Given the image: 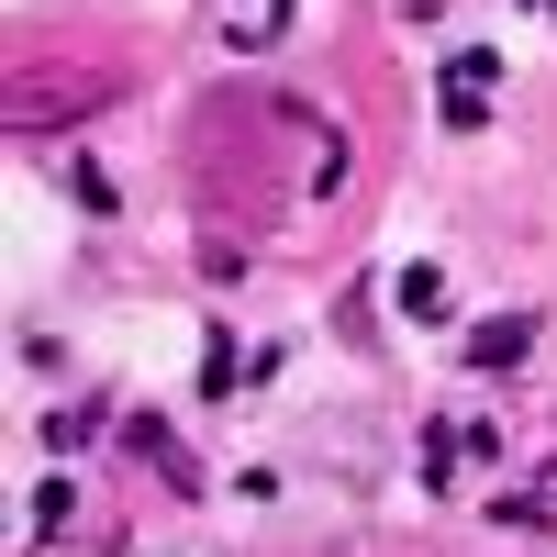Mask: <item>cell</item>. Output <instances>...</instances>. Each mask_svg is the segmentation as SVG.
<instances>
[{"instance_id": "1", "label": "cell", "mask_w": 557, "mask_h": 557, "mask_svg": "<svg viewBox=\"0 0 557 557\" xmlns=\"http://www.w3.org/2000/svg\"><path fill=\"white\" fill-rule=\"evenodd\" d=\"M446 123H480V101H491V89H502V57H491V45H469V57H446Z\"/></svg>"}, {"instance_id": "4", "label": "cell", "mask_w": 557, "mask_h": 557, "mask_svg": "<svg viewBox=\"0 0 557 557\" xmlns=\"http://www.w3.org/2000/svg\"><path fill=\"white\" fill-rule=\"evenodd\" d=\"M278 12H290V0H235V23H223V34H235V45H268Z\"/></svg>"}, {"instance_id": "3", "label": "cell", "mask_w": 557, "mask_h": 557, "mask_svg": "<svg viewBox=\"0 0 557 557\" xmlns=\"http://www.w3.org/2000/svg\"><path fill=\"white\" fill-rule=\"evenodd\" d=\"M401 312L435 323V312H446V268H401Z\"/></svg>"}, {"instance_id": "2", "label": "cell", "mask_w": 557, "mask_h": 557, "mask_svg": "<svg viewBox=\"0 0 557 557\" xmlns=\"http://www.w3.org/2000/svg\"><path fill=\"white\" fill-rule=\"evenodd\" d=\"M524 357H535V312H502L469 335V368H524Z\"/></svg>"}]
</instances>
